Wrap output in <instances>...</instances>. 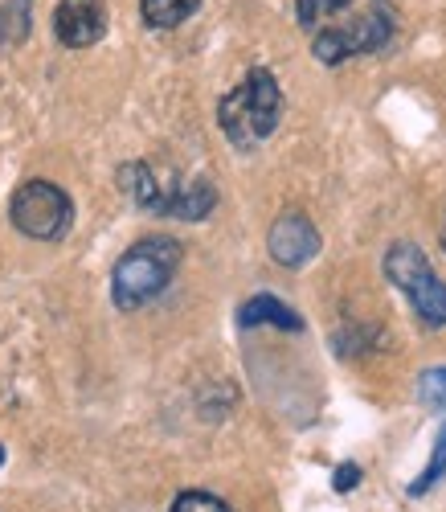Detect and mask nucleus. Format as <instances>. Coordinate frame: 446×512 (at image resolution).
<instances>
[{
	"label": "nucleus",
	"mask_w": 446,
	"mask_h": 512,
	"mask_svg": "<svg viewBox=\"0 0 446 512\" xmlns=\"http://www.w3.org/2000/svg\"><path fill=\"white\" fill-rule=\"evenodd\" d=\"M283 119V91L271 70H250L238 87L217 103V123L226 140L238 152H254L262 140L275 136V127Z\"/></svg>",
	"instance_id": "obj_1"
},
{
	"label": "nucleus",
	"mask_w": 446,
	"mask_h": 512,
	"mask_svg": "<svg viewBox=\"0 0 446 512\" xmlns=\"http://www.w3.org/2000/svg\"><path fill=\"white\" fill-rule=\"evenodd\" d=\"M176 267H181V242H172L164 234L140 238L136 246H127L119 254V263L111 271V300L119 312H136L152 304L156 295L172 283Z\"/></svg>",
	"instance_id": "obj_2"
},
{
	"label": "nucleus",
	"mask_w": 446,
	"mask_h": 512,
	"mask_svg": "<svg viewBox=\"0 0 446 512\" xmlns=\"http://www.w3.org/2000/svg\"><path fill=\"white\" fill-rule=\"evenodd\" d=\"M385 279L406 295L426 328H446V283L434 275L430 259L414 242H393L385 250Z\"/></svg>",
	"instance_id": "obj_3"
},
{
	"label": "nucleus",
	"mask_w": 446,
	"mask_h": 512,
	"mask_svg": "<svg viewBox=\"0 0 446 512\" xmlns=\"http://www.w3.org/2000/svg\"><path fill=\"white\" fill-rule=\"evenodd\" d=\"M397 29V17L385 0H373V9L361 17H348L332 29H320L316 41H311V54H316L324 66H340L356 54H377L389 46V37Z\"/></svg>",
	"instance_id": "obj_4"
},
{
	"label": "nucleus",
	"mask_w": 446,
	"mask_h": 512,
	"mask_svg": "<svg viewBox=\"0 0 446 512\" xmlns=\"http://www.w3.org/2000/svg\"><path fill=\"white\" fill-rule=\"evenodd\" d=\"M9 218L25 238L54 242L70 230L74 205H70L66 189H58L54 181H25L9 201Z\"/></svg>",
	"instance_id": "obj_5"
},
{
	"label": "nucleus",
	"mask_w": 446,
	"mask_h": 512,
	"mask_svg": "<svg viewBox=\"0 0 446 512\" xmlns=\"http://www.w3.org/2000/svg\"><path fill=\"white\" fill-rule=\"evenodd\" d=\"M266 250H271L279 267L299 271L320 254V230L311 226L307 213H283V218H275L271 234H266Z\"/></svg>",
	"instance_id": "obj_6"
},
{
	"label": "nucleus",
	"mask_w": 446,
	"mask_h": 512,
	"mask_svg": "<svg viewBox=\"0 0 446 512\" xmlns=\"http://www.w3.org/2000/svg\"><path fill=\"white\" fill-rule=\"evenodd\" d=\"M107 33V0H58L54 37L66 50H86Z\"/></svg>",
	"instance_id": "obj_7"
},
{
	"label": "nucleus",
	"mask_w": 446,
	"mask_h": 512,
	"mask_svg": "<svg viewBox=\"0 0 446 512\" xmlns=\"http://www.w3.org/2000/svg\"><path fill=\"white\" fill-rule=\"evenodd\" d=\"M119 185H123V193L136 201L140 209H152V213H164L168 218V209H172V197H176V181H160L156 173H152V164L148 160H131V164H123L119 168Z\"/></svg>",
	"instance_id": "obj_8"
},
{
	"label": "nucleus",
	"mask_w": 446,
	"mask_h": 512,
	"mask_svg": "<svg viewBox=\"0 0 446 512\" xmlns=\"http://www.w3.org/2000/svg\"><path fill=\"white\" fill-rule=\"evenodd\" d=\"M213 205H217V189H213V181L193 177V181H185L181 189H176L172 209H168V218H181V222H201V218H209V213H213Z\"/></svg>",
	"instance_id": "obj_9"
},
{
	"label": "nucleus",
	"mask_w": 446,
	"mask_h": 512,
	"mask_svg": "<svg viewBox=\"0 0 446 512\" xmlns=\"http://www.w3.org/2000/svg\"><path fill=\"white\" fill-rule=\"evenodd\" d=\"M238 324H242V328L275 324V328H287V332H299V328H303V320H299L283 300H275V295H254V300H246L242 312H238Z\"/></svg>",
	"instance_id": "obj_10"
},
{
	"label": "nucleus",
	"mask_w": 446,
	"mask_h": 512,
	"mask_svg": "<svg viewBox=\"0 0 446 512\" xmlns=\"http://www.w3.org/2000/svg\"><path fill=\"white\" fill-rule=\"evenodd\" d=\"M201 9V0H140V17L148 29H176Z\"/></svg>",
	"instance_id": "obj_11"
},
{
	"label": "nucleus",
	"mask_w": 446,
	"mask_h": 512,
	"mask_svg": "<svg viewBox=\"0 0 446 512\" xmlns=\"http://www.w3.org/2000/svg\"><path fill=\"white\" fill-rule=\"evenodd\" d=\"M33 29L29 0H0V46H21Z\"/></svg>",
	"instance_id": "obj_12"
},
{
	"label": "nucleus",
	"mask_w": 446,
	"mask_h": 512,
	"mask_svg": "<svg viewBox=\"0 0 446 512\" xmlns=\"http://www.w3.org/2000/svg\"><path fill=\"white\" fill-rule=\"evenodd\" d=\"M348 5H352V0H295V17H299L303 29H316L320 21L344 13Z\"/></svg>",
	"instance_id": "obj_13"
},
{
	"label": "nucleus",
	"mask_w": 446,
	"mask_h": 512,
	"mask_svg": "<svg viewBox=\"0 0 446 512\" xmlns=\"http://www.w3.org/2000/svg\"><path fill=\"white\" fill-rule=\"evenodd\" d=\"M418 398H422V406H430V410H442V414H446V365L426 369V373L418 377Z\"/></svg>",
	"instance_id": "obj_14"
},
{
	"label": "nucleus",
	"mask_w": 446,
	"mask_h": 512,
	"mask_svg": "<svg viewBox=\"0 0 446 512\" xmlns=\"http://www.w3.org/2000/svg\"><path fill=\"white\" fill-rule=\"evenodd\" d=\"M168 512H230V508H226V500H217L209 492H181Z\"/></svg>",
	"instance_id": "obj_15"
},
{
	"label": "nucleus",
	"mask_w": 446,
	"mask_h": 512,
	"mask_svg": "<svg viewBox=\"0 0 446 512\" xmlns=\"http://www.w3.org/2000/svg\"><path fill=\"white\" fill-rule=\"evenodd\" d=\"M442 472H446V431H442V439L434 443V459H430V467H426V472L418 476V484H414L410 492H414V496H422V492H426V488H430V484H434Z\"/></svg>",
	"instance_id": "obj_16"
},
{
	"label": "nucleus",
	"mask_w": 446,
	"mask_h": 512,
	"mask_svg": "<svg viewBox=\"0 0 446 512\" xmlns=\"http://www.w3.org/2000/svg\"><path fill=\"white\" fill-rule=\"evenodd\" d=\"M356 480H361V467H356V463L336 467V492H352V488H356Z\"/></svg>",
	"instance_id": "obj_17"
},
{
	"label": "nucleus",
	"mask_w": 446,
	"mask_h": 512,
	"mask_svg": "<svg viewBox=\"0 0 446 512\" xmlns=\"http://www.w3.org/2000/svg\"><path fill=\"white\" fill-rule=\"evenodd\" d=\"M0 463H5V447H0Z\"/></svg>",
	"instance_id": "obj_18"
},
{
	"label": "nucleus",
	"mask_w": 446,
	"mask_h": 512,
	"mask_svg": "<svg viewBox=\"0 0 446 512\" xmlns=\"http://www.w3.org/2000/svg\"><path fill=\"white\" fill-rule=\"evenodd\" d=\"M442 242H446V226H442Z\"/></svg>",
	"instance_id": "obj_19"
}]
</instances>
